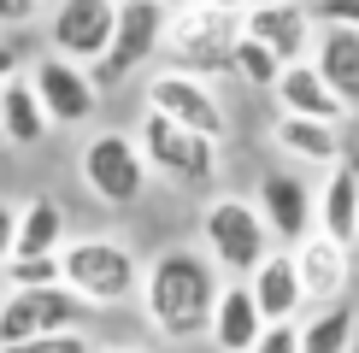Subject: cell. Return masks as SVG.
Here are the masks:
<instances>
[{"label": "cell", "mask_w": 359, "mask_h": 353, "mask_svg": "<svg viewBox=\"0 0 359 353\" xmlns=\"http://www.w3.org/2000/svg\"><path fill=\"white\" fill-rule=\"evenodd\" d=\"M218 265L212 254H194V247H165L147 265L142 283V306L165 342H194V335H212V312H218Z\"/></svg>", "instance_id": "6da1fadb"}, {"label": "cell", "mask_w": 359, "mask_h": 353, "mask_svg": "<svg viewBox=\"0 0 359 353\" xmlns=\"http://www.w3.org/2000/svg\"><path fill=\"white\" fill-rule=\"evenodd\" d=\"M65 289L77 294L83 306H124L136 300L147 271L136 265V254H130L118 235H83V242H71L65 254Z\"/></svg>", "instance_id": "7a4b0ae2"}, {"label": "cell", "mask_w": 359, "mask_h": 353, "mask_svg": "<svg viewBox=\"0 0 359 353\" xmlns=\"http://www.w3.org/2000/svg\"><path fill=\"white\" fill-rule=\"evenodd\" d=\"M201 235H206L212 265H218V271H230L236 283H248V277L277 254L271 224H265L259 206L242 200V195H218L212 206H206V212H201Z\"/></svg>", "instance_id": "3957f363"}, {"label": "cell", "mask_w": 359, "mask_h": 353, "mask_svg": "<svg viewBox=\"0 0 359 353\" xmlns=\"http://www.w3.org/2000/svg\"><path fill=\"white\" fill-rule=\"evenodd\" d=\"M77 171H83V188L95 200L136 206L154 165H147V153H142L136 136H124V130H95V136L83 141V153H77Z\"/></svg>", "instance_id": "277c9868"}, {"label": "cell", "mask_w": 359, "mask_h": 353, "mask_svg": "<svg viewBox=\"0 0 359 353\" xmlns=\"http://www.w3.org/2000/svg\"><path fill=\"white\" fill-rule=\"evenodd\" d=\"M236 41H242V18L236 12H212V6H189L177 12L165 29V53L177 59V71L212 77V71L236 65Z\"/></svg>", "instance_id": "5b68a950"}, {"label": "cell", "mask_w": 359, "mask_h": 353, "mask_svg": "<svg viewBox=\"0 0 359 353\" xmlns=\"http://www.w3.org/2000/svg\"><path fill=\"white\" fill-rule=\"evenodd\" d=\"M165 29H171L165 6H154V0H124V6H118V36H112L107 59L95 65V88L100 95L118 88L124 77H136L154 53H165Z\"/></svg>", "instance_id": "8992f818"}, {"label": "cell", "mask_w": 359, "mask_h": 353, "mask_svg": "<svg viewBox=\"0 0 359 353\" xmlns=\"http://www.w3.org/2000/svg\"><path fill=\"white\" fill-rule=\"evenodd\" d=\"M83 312L88 306L65 283L59 289H12L0 300V347L41 342V335H71V330H83Z\"/></svg>", "instance_id": "52a82bcc"}, {"label": "cell", "mask_w": 359, "mask_h": 353, "mask_svg": "<svg viewBox=\"0 0 359 353\" xmlns=\"http://www.w3.org/2000/svg\"><path fill=\"white\" fill-rule=\"evenodd\" d=\"M142 153L154 171L177 176V183H212L218 176V141L201 130H183L159 112H142Z\"/></svg>", "instance_id": "ba28073f"}, {"label": "cell", "mask_w": 359, "mask_h": 353, "mask_svg": "<svg viewBox=\"0 0 359 353\" xmlns=\"http://www.w3.org/2000/svg\"><path fill=\"white\" fill-rule=\"evenodd\" d=\"M118 6H124V0H59L53 18H48L53 53L95 71L100 59H107L112 36H118Z\"/></svg>", "instance_id": "9c48e42d"}, {"label": "cell", "mask_w": 359, "mask_h": 353, "mask_svg": "<svg viewBox=\"0 0 359 353\" xmlns=\"http://www.w3.org/2000/svg\"><path fill=\"white\" fill-rule=\"evenodd\" d=\"M147 112H159V118H171V124H183V130H201V136H224V106H218V95L206 88V77H194V71H159V77H147Z\"/></svg>", "instance_id": "30bf717a"}, {"label": "cell", "mask_w": 359, "mask_h": 353, "mask_svg": "<svg viewBox=\"0 0 359 353\" xmlns=\"http://www.w3.org/2000/svg\"><path fill=\"white\" fill-rule=\"evenodd\" d=\"M253 206H259V218L271 224L277 247H301L306 235L318 230V195H312V188H306L294 171H265Z\"/></svg>", "instance_id": "8fae6325"}, {"label": "cell", "mask_w": 359, "mask_h": 353, "mask_svg": "<svg viewBox=\"0 0 359 353\" xmlns=\"http://www.w3.org/2000/svg\"><path fill=\"white\" fill-rule=\"evenodd\" d=\"M29 83H36V95H41V106H48L53 124H83V118H95V106H100L95 71L71 65V59H59V53H41L36 65H29Z\"/></svg>", "instance_id": "7c38bea8"}, {"label": "cell", "mask_w": 359, "mask_h": 353, "mask_svg": "<svg viewBox=\"0 0 359 353\" xmlns=\"http://www.w3.org/2000/svg\"><path fill=\"white\" fill-rule=\"evenodd\" d=\"M312 18H318V12L301 6V0H253L242 12V29L253 41H265L283 65H301V59L318 48V41H312Z\"/></svg>", "instance_id": "4fadbf2b"}, {"label": "cell", "mask_w": 359, "mask_h": 353, "mask_svg": "<svg viewBox=\"0 0 359 353\" xmlns=\"http://www.w3.org/2000/svg\"><path fill=\"white\" fill-rule=\"evenodd\" d=\"M277 106H283V118H312V124H336V130H341V118H348V100L324 83V71L312 65V59H301V65L283 71Z\"/></svg>", "instance_id": "5bb4252c"}, {"label": "cell", "mask_w": 359, "mask_h": 353, "mask_svg": "<svg viewBox=\"0 0 359 353\" xmlns=\"http://www.w3.org/2000/svg\"><path fill=\"white\" fill-rule=\"evenodd\" d=\"M294 265H301L306 300L336 306V300H341V289H348V277H353V247H341V242H330L324 230H312L306 242L294 247Z\"/></svg>", "instance_id": "9a60e30c"}, {"label": "cell", "mask_w": 359, "mask_h": 353, "mask_svg": "<svg viewBox=\"0 0 359 353\" xmlns=\"http://www.w3.org/2000/svg\"><path fill=\"white\" fill-rule=\"evenodd\" d=\"M248 289H253V300H259L265 324H294L301 306H306V283H301V265H294L289 247H277V254L248 277Z\"/></svg>", "instance_id": "2e32d148"}, {"label": "cell", "mask_w": 359, "mask_h": 353, "mask_svg": "<svg viewBox=\"0 0 359 353\" xmlns=\"http://www.w3.org/2000/svg\"><path fill=\"white\" fill-rule=\"evenodd\" d=\"M265 330H271V324H265L253 289H248V283H224L218 312H212V342H218V353H253Z\"/></svg>", "instance_id": "e0dca14e"}, {"label": "cell", "mask_w": 359, "mask_h": 353, "mask_svg": "<svg viewBox=\"0 0 359 353\" xmlns=\"http://www.w3.org/2000/svg\"><path fill=\"white\" fill-rule=\"evenodd\" d=\"M65 206L53 195H36L18 206V254L12 259H59L65 254Z\"/></svg>", "instance_id": "ac0fdd59"}, {"label": "cell", "mask_w": 359, "mask_h": 353, "mask_svg": "<svg viewBox=\"0 0 359 353\" xmlns=\"http://www.w3.org/2000/svg\"><path fill=\"white\" fill-rule=\"evenodd\" d=\"M318 230L341 247H359V165H336L318 188Z\"/></svg>", "instance_id": "d6986e66"}, {"label": "cell", "mask_w": 359, "mask_h": 353, "mask_svg": "<svg viewBox=\"0 0 359 353\" xmlns=\"http://www.w3.org/2000/svg\"><path fill=\"white\" fill-rule=\"evenodd\" d=\"M0 124H6V147H36L53 130V118H48V106H41L36 83H29V71L0 88Z\"/></svg>", "instance_id": "ffe728a7"}, {"label": "cell", "mask_w": 359, "mask_h": 353, "mask_svg": "<svg viewBox=\"0 0 359 353\" xmlns=\"http://www.w3.org/2000/svg\"><path fill=\"white\" fill-rule=\"evenodd\" d=\"M312 65L348 100V112H359V29H324L318 48H312Z\"/></svg>", "instance_id": "44dd1931"}, {"label": "cell", "mask_w": 359, "mask_h": 353, "mask_svg": "<svg viewBox=\"0 0 359 353\" xmlns=\"http://www.w3.org/2000/svg\"><path fill=\"white\" fill-rule=\"evenodd\" d=\"M277 147L294 159H306V165H341V136L336 124H312V118H283L277 112Z\"/></svg>", "instance_id": "7402d4cb"}, {"label": "cell", "mask_w": 359, "mask_h": 353, "mask_svg": "<svg viewBox=\"0 0 359 353\" xmlns=\"http://www.w3.org/2000/svg\"><path fill=\"white\" fill-rule=\"evenodd\" d=\"M353 330H359V318H353L348 300L318 306V312L301 324V353H353Z\"/></svg>", "instance_id": "603a6c76"}, {"label": "cell", "mask_w": 359, "mask_h": 353, "mask_svg": "<svg viewBox=\"0 0 359 353\" xmlns=\"http://www.w3.org/2000/svg\"><path fill=\"white\" fill-rule=\"evenodd\" d=\"M230 71H236V77H242L248 88H277L289 65H283V59L265 48V41H253L248 29H242V41H236V65H230Z\"/></svg>", "instance_id": "cb8c5ba5"}, {"label": "cell", "mask_w": 359, "mask_h": 353, "mask_svg": "<svg viewBox=\"0 0 359 353\" xmlns=\"http://www.w3.org/2000/svg\"><path fill=\"white\" fill-rule=\"evenodd\" d=\"M0 277L12 289H59L65 283V259H12Z\"/></svg>", "instance_id": "d4e9b609"}, {"label": "cell", "mask_w": 359, "mask_h": 353, "mask_svg": "<svg viewBox=\"0 0 359 353\" xmlns=\"http://www.w3.org/2000/svg\"><path fill=\"white\" fill-rule=\"evenodd\" d=\"M0 353H95V342L83 330H71V335H41V342H18V347H0Z\"/></svg>", "instance_id": "484cf974"}, {"label": "cell", "mask_w": 359, "mask_h": 353, "mask_svg": "<svg viewBox=\"0 0 359 353\" xmlns=\"http://www.w3.org/2000/svg\"><path fill=\"white\" fill-rule=\"evenodd\" d=\"M253 353H301V324H271Z\"/></svg>", "instance_id": "4316f807"}, {"label": "cell", "mask_w": 359, "mask_h": 353, "mask_svg": "<svg viewBox=\"0 0 359 353\" xmlns=\"http://www.w3.org/2000/svg\"><path fill=\"white\" fill-rule=\"evenodd\" d=\"M324 29H359V0H318Z\"/></svg>", "instance_id": "83f0119b"}, {"label": "cell", "mask_w": 359, "mask_h": 353, "mask_svg": "<svg viewBox=\"0 0 359 353\" xmlns=\"http://www.w3.org/2000/svg\"><path fill=\"white\" fill-rule=\"evenodd\" d=\"M12 254H18V206L0 200V271L12 265Z\"/></svg>", "instance_id": "f1b7e54d"}, {"label": "cell", "mask_w": 359, "mask_h": 353, "mask_svg": "<svg viewBox=\"0 0 359 353\" xmlns=\"http://www.w3.org/2000/svg\"><path fill=\"white\" fill-rule=\"evenodd\" d=\"M36 12H41V0H0V29H24V24H36Z\"/></svg>", "instance_id": "f546056e"}, {"label": "cell", "mask_w": 359, "mask_h": 353, "mask_svg": "<svg viewBox=\"0 0 359 353\" xmlns=\"http://www.w3.org/2000/svg\"><path fill=\"white\" fill-rule=\"evenodd\" d=\"M12 77H24V53H18V48H6V41H0V88H6Z\"/></svg>", "instance_id": "4dcf8cb0"}, {"label": "cell", "mask_w": 359, "mask_h": 353, "mask_svg": "<svg viewBox=\"0 0 359 353\" xmlns=\"http://www.w3.org/2000/svg\"><path fill=\"white\" fill-rule=\"evenodd\" d=\"M201 6H212V12H236V18H242V12L253 6V0H201Z\"/></svg>", "instance_id": "1f68e13d"}, {"label": "cell", "mask_w": 359, "mask_h": 353, "mask_svg": "<svg viewBox=\"0 0 359 353\" xmlns=\"http://www.w3.org/2000/svg\"><path fill=\"white\" fill-rule=\"evenodd\" d=\"M154 6H165L171 18H177V12H189V6H201V0H154Z\"/></svg>", "instance_id": "d6a6232c"}, {"label": "cell", "mask_w": 359, "mask_h": 353, "mask_svg": "<svg viewBox=\"0 0 359 353\" xmlns=\"http://www.w3.org/2000/svg\"><path fill=\"white\" fill-rule=\"evenodd\" d=\"M107 353H142V347H107Z\"/></svg>", "instance_id": "836d02e7"}, {"label": "cell", "mask_w": 359, "mask_h": 353, "mask_svg": "<svg viewBox=\"0 0 359 353\" xmlns=\"http://www.w3.org/2000/svg\"><path fill=\"white\" fill-rule=\"evenodd\" d=\"M0 147H6V124H0Z\"/></svg>", "instance_id": "e575fe53"}, {"label": "cell", "mask_w": 359, "mask_h": 353, "mask_svg": "<svg viewBox=\"0 0 359 353\" xmlns=\"http://www.w3.org/2000/svg\"><path fill=\"white\" fill-rule=\"evenodd\" d=\"M41 6H48V0H41ZM53 6H59V0H53Z\"/></svg>", "instance_id": "d590c367"}]
</instances>
